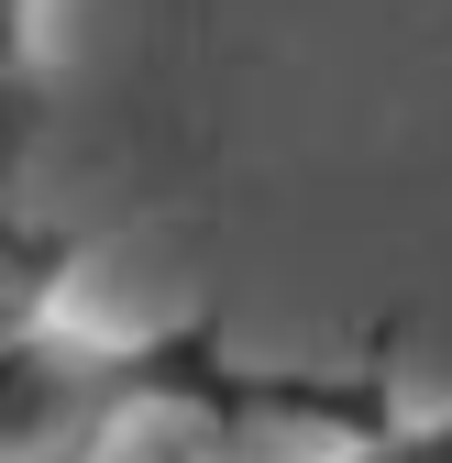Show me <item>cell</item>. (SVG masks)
Returning <instances> with one entry per match:
<instances>
[{"instance_id": "obj_1", "label": "cell", "mask_w": 452, "mask_h": 463, "mask_svg": "<svg viewBox=\"0 0 452 463\" xmlns=\"http://www.w3.org/2000/svg\"><path fill=\"white\" fill-rule=\"evenodd\" d=\"M386 409L375 375H309L243 354L210 309L188 320H89L78 287L0 331V463H122L155 430H353Z\"/></svg>"}, {"instance_id": "obj_3", "label": "cell", "mask_w": 452, "mask_h": 463, "mask_svg": "<svg viewBox=\"0 0 452 463\" xmlns=\"http://www.w3.org/2000/svg\"><path fill=\"white\" fill-rule=\"evenodd\" d=\"M67 287H78V232H55L33 199H0V331Z\"/></svg>"}, {"instance_id": "obj_4", "label": "cell", "mask_w": 452, "mask_h": 463, "mask_svg": "<svg viewBox=\"0 0 452 463\" xmlns=\"http://www.w3.org/2000/svg\"><path fill=\"white\" fill-rule=\"evenodd\" d=\"M309 463H452V409H364L353 430H320Z\"/></svg>"}, {"instance_id": "obj_2", "label": "cell", "mask_w": 452, "mask_h": 463, "mask_svg": "<svg viewBox=\"0 0 452 463\" xmlns=\"http://www.w3.org/2000/svg\"><path fill=\"white\" fill-rule=\"evenodd\" d=\"M44 12L55 0H0V199H23L44 144Z\"/></svg>"}]
</instances>
